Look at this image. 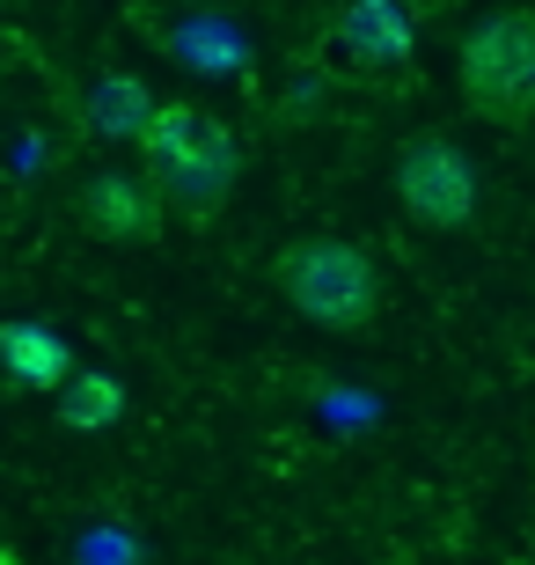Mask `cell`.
Instances as JSON below:
<instances>
[{
    "label": "cell",
    "instance_id": "obj_6",
    "mask_svg": "<svg viewBox=\"0 0 535 565\" xmlns=\"http://www.w3.org/2000/svg\"><path fill=\"white\" fill-rule=\"evenodd\" d=\"M0 367H8V382H22V390H60L74 353H66V338L44 331V323H0Z\"/></svg>",
    "mask_w": 535,
    "mask_h": 565
},
{
    "label": "cell",
    "instance_id": "obj_8",
    "mask_svg": "<svg viewBox=\"0 0 535 565\" xmlns=\"http://www.w3.org/2000/svg\"><path fill=\"white\" fill-rule=\"evenodd\" d=\"M147 88L140 82H125V74H110L104 88H96V132H110V140H140L147 126Z\"/></svg>",
    "mask_w": 535,
    "mask_h": 565
},
{
    "label": "cell",
    "instance_id": "obj_5",
    "mask_svg": "<svg viewBox=\"0 0 535 565\" xmlns=\"http://www.w3.org/2000/svg\"><path fill=\"white\" fill-rule=\"evenodd\" d=\"M82 221L104 235V243H154L162 221H169V206H162V191L147 184V177L96 169V177L82 184Z\"/></svg>",
    "mask_w": 535,
    "mask_h": 565
},
{
    "label": "cell",
    "instance_id": "obj_4",
    "mask_svg": "<svg viewBox=\"0 0 535 565\" xmlns=\"http://www.w3.org/2000/svg\"><path fill=\"white\" fill-rule=\"evenodd\" d=\"M396 199L418 228H470L477 221V162L440 132H418L396 154Z\"/></svg>",
    "mask_w": 535,
    "mask_h": 565
},
{
    "label": "cell",
    "instance_id": "obj_3",
    "mask_svg": "<svg viewBox=\"0 0 535 565\" xmlns=\"http://www.w3.org/2000/svg\"><path fill=\"white\" fill-rule=\"evenodd\" d=\"M462 104L492 126H528L535 110V8H492L462 38Z\"/></svg>",
    "mask_w": 535,
    "mask_h": 565
},
{
    "label": "cell",
    "instance_id": "obj_7",
    "mask_svg": "<svg viewBox=\"0 0 535 565\" xmlns=\"http://www.w3.org/2000/svg\"><path fill=\"white\" fill-rule=\"evenodd\" d=\"M60 419L74 426V434H104V426H118L125 419V382L104 375V367H66Z\"/></svg>",
    "mask_w": 535,
    "mask_h": 565
},
{
    "label": "cell",
    "instance_id": "obj_1",
    "mask_svg": "<svg viewBox=\"0 0 535 565\" xmlns=\"http://www.w3.org/2000/svg\"><path fill=\"white\" fill-rule=\"evenodd\" d=\"M140 154H147V184L162 191V206H184L191 221H213L235 199V177H243L235 132L199 104H154L147 110Z\"/></svg>",
    "mask_w": 535,
    "mask_h": 565
},
{
    "label": "cell",
    "instance_id": "obj_9",
    "mask_svg": "<svg viewBox=\"0 0 535 565\" xmlns=\"http://www.w3.org/2000/svg\"><path fill=\"white\" fill-rule=\"evenodd\" d=\"M0 565H22V558H15V551H8V544H0Z\"/></svg>",
    "mask_w": 535,
    "mask_h": 565
},
{
    "label": "cell",
    "instance_id": "obj_2",
    "mask_svg": "<svg viewBox=\"0 0 535 565\" xmlns=\"http://www.w3.org/2000/svg\"><path fill=\"white\" fill-rule=\"evenodd\" d=\"M287 309L315 331H367L374 309H382V279H374V257L360 243H338V235H301L279 250L271 265Z\"/></svg>",
    "mask_w": 535,
    "mask_h": 565
}]
</instances>
